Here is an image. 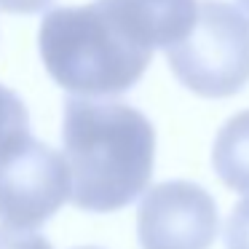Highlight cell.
Returning <instances> with one entry per match:
<instances>
[{"mask_svg": "<svg viewBox=\"0 0 249 249\" xmlns=\"http://www.w3.org/2000/svg\"><path fill=\"white\" fill-rule=\"evenodd\" d=\"M198 0H91L54 8L38 33L49 75L78 97H115L145 75L153 51L185 38Z\"/></svg>", "mask_w": 249, "mask_h": 249, "instance_id": "6da1fadb", "label": "cell"}, {"mask_svg": "<svg viewBox=\"0 0 249 249\" xmlns=\"http://www.w3.org/2000/svg\"><path fill=\"white\" fill-rule=\"evenodd\" d=\"M70 198L86 212H115L147 188L156 131L137 107L113 99L70 97L62 126Z\"/></svg>", "mask_w": 249, "mask_h": 249, "instance_id": "7a4b0ae2", "label": "cell"}, {"mask_svg": "<svg viewBox=\"0 0 249 249\" xmlns=\"http://www.w3.org/2000/svg\"><path fill=\"white\" fill-rule=\"evenodd\" d=\"M166 59L193 94L233 97L249 83V19L225 0H201L190 30L166 49Z\"/></svg>", "mask_w": 249, "mask_h": 249, "instance_id": "3957f363", "label": "cell"}, {"mask_svg": "<svg viewBox=\"0 0 249 249\" xmlns=\"http://www.w3.org/2000/svg\"><path fill=\"white\" fill-rule=\"evenodd\" d=\"M67 198V158L27 131L0 145V220L6 225L40 228Z\"/></svg>", "mask_w": 249, "mask_h": 249, "instance_id": "277c9868", "label": "cell"}, {"mask_svg": "<svg viewBox=\"0 0 249 249\" xmlns=\"http://www.w3.org/2000/svg\"><path fill=\"white\" fill-rule=\"evenodd\" d=\"M137 236L142 249H209L217 236V204L196 182H161L142 196Z\"/></svg>", "mask_w": 249, "mask_h": 249, "instance_id": "5b68a950", "label": "cell"}, {"mask_svg": "<svg viewBox=\"0 0 249 249\" xmlns=\"http://www.w3.org/2000/svg\"><path fill=\"white\" fill-rule=\"evenodd\" d=\"M212 163L231 190L249 193V110L225 121L214 140Z\"/></svg>", "mask_w": 249, "mask_h": 249, "instance_id": "8992f818", "label": "cell"}, {"mask_svg": "<svg viewBox=\"0 0 249 249\" xmlns=\"http://www.w3.org/2000/svg\"><path fill=\"white\" fill-rule=\"evenodd\" d=\"M27 124H30L27 107L19 99V94L0 83V145H6L8 140L24 134Z\"/></svg>", "mask_w": 249, "mask_h": 249, "instance_id": "52a82bcc", "label": "cell"}, {"mask_svg": "<svg viewBox=\"0 0 249 249\" xmlns=\"http://www.w3.org/2000/svg\"><path fill=\"white\" fill-rule=\"evenodd\" d=\"M225 249H249V198L238 201L228 217Z\"/></svg>", "mask_w": 249, "mask_h": 249, "instance_id": "ba28073f", "label": "cell"}, {"mask_svg": "<svg viewBox=\"0 0 249 249\" xmlns=\"http://www.w3.org/2000/svg\"><path fill=\"white\" fill-rule=\"evenodd\" d=\"M0 249H51V244L33 228H14L0 222Z\"/></svg>", "mask_w": 249, "mask_h": 249, "instance_id": "9c48e42d", "label": "cell"}, {"mask_svg": "<svg viewBox=\"0 0 249 249\" xmlns=\"http://www.w3.org/2000/svg\"><path fill=\"white\" fill-rule=\"evenodd\" d=\"M54 0H0V11L6 14H38L46 11Z\"/></svg>", "mask_w": 249, "mask_h": 249, "instance_id": "30bf717a", "label": "cell"}, {"mask_svg": "<svg viewBox=\"0 0 249 249\" xmlns=\"http://www.w3.org/2000/svg\"><path fill=\"white\" fill-rule=\"evenodd\" d=\"M238 3H241V6H244V8H247V11H249V0H238Z\"/></svg>", "mask_w": 249, "mask_h": 249, "instance_id": "8fae6325", "label": "cell"}, {"mask_svg": "<svg viewBox=\"0 0 249 249\" xmlns=\"http://www.w3.org/2000/svg\"><path fill=\"white\" fill-rule=\"evenodd\" d=\"M83 249H94V247H83Z\"/></svg>", "mask_w": 249, "mask_h": 249, "instance_id": "7c38bea8", "label": "cell"}]
</instances>
